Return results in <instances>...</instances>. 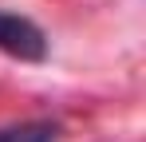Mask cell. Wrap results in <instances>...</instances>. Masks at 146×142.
Listing matches in <instances>:
<instances>
[{
  "label": "cell",
  "mask_w": 146,
  "mask_h": 142,
  "mask_svg": "<svg viewBox=\"0 0 146 142\" xmlns=\"http://www.w3.org/2000/svg\"><path fill=\"white\" fill-rule=\"evenodd\" d=\"M51 126H16V130H0V142H51Z\"/></svg>",
  "instance_id": "7a4b0ae2"
},
{
  "label": "cell",
  "mask_w": 146,
  "mask_h": 142,
  "mask_svg": "<svg viewBox=\"0 0 146 142\" xmlns=\"http://www.w3.org/2000/svg\"><path fill=\"white\" fill-rule=\"evenodd\" d=\"M0 51L28 59V63H40L48 55V40L32 20L16 16V12H0Z\"/></svg>",
  "instance_id": "6da1fadb"
}]
</instances>
